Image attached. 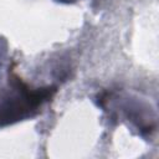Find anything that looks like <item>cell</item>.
Masks as SVG:
<instances>
[{
    "instance_id": "cell-1",
    "label": "cell",
    "mask_w": 159,
    "mask_h": 159,
    "mask_svg": "<svg viewBox=\"0 0 159 159\" xmlns=\"http://www.w3.org/2000/svg\"><path fill=\"white\" fill-rule=\"evenodd\" d=\"M9 86L0 97V128L35 117L57 91L56 86L31 87L15 73Z\"/></svg>"
},
{
    "instance_id": "cell-2",
    "label": "cell",
    "mask_w": 159,
    "mask_h": 159,
    "mask_svg": "<svg viewBox=\"0 0 159 159\" xmlns=\"http://www.w3.org/2000/svg\"><path fill=\"white\" fill-rule=\"evenodd\" d=\"M120 102L122 103L119 104V109L123 113L124 118L132 122L142 134H150L155 130L157 114L150 104H148L143 99L132 97H123Z\"/></svg>"
},
{
    "instance_id": "cell-3",
    "label": "cell",
    "mask_w": 159,
    "mask_h": 159,
    "mask_svg": "<svg viewBox=\"0 0 159 159\" xmlns=\"http://www.w3.org/2000/svg\"><path fill=\"white\" fill-rule=\"evenodd\" d=\"M58 2H62V4H73V2H77L78 0H56Z\"/></svg>"
}]
</instances>
